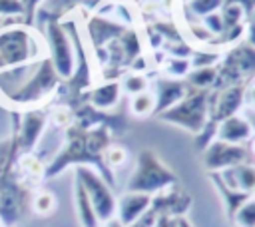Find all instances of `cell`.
Listing matches in <instances>:
<instances>
[{
    "label": "cell",
    "instance_id": "cell-22",
    "mask_svg": "<svg viewBox=\"0 0 255 227\" xmlns=\"http://www.w3.org/2000/svg\"><path fill=\"white\" fill-rule=\"evenodd\" d=\"M183 82L193 90H207L209 92L215 88V82H217V66L189 70V74L185 76Z\"/></svg>",
    "mask_w": 255,
    "mask_h": 227
},
{
    "label": "cell",
    "instance_id": "cell-12",
    "mask_svg": "<svg viewBox=\"0 0 255 227\" xmlns=\"http://www.w3.org/2000/svg\"><path fill=\"white\" fill-rule=\"evenodd\" d=\"M201 153H203V165L209 173L229 169L249 159V149L245 145H235L221 139H213Z\"/></svg>",
    "mask_w": 255,
    "mask_h": 227
},
{
    "label": "cell",
    "instance_id": "cell-23",
    "mask_svg": "<svg viewBox=\"0 0 255 227\" xmlns=\"http://www.w3.org/2000/svg\"><path fill=\"white\" fill-rule=\"evenodd\" d=\"M159 62H161V70H163L165 78H171V80H185V76L191 70L189 58H173V56H167V58H163Z\"/></svg>",
    "mask_w": 255,
    "mask_h": 227
},
{
    "label": "cell",
    "instance_id": "cell-28",
    "mask_svg": "<svg viewBox=\"0 0 255 227\" xmlns=\"http://www.w3.org/2000/svg\"><path fill=\"white\" fill-rule=\"evenodd\" d=\"M237 227H255V195H251L231 219Z\"/></svg>",
    "mask_w": 255,
    "mask_h": 227
},
{
    "label": "cell",
    "instance_id": "cell-18",
    "mask_svg": "<svg viewBox=\"0 0 255 227\" xmlns=\"http://www.w3.org/2000/svg\"><path fill=\"white\" fill-rule=\"evenodd\" d=\"M149 207H151V195L126 191V193L120 197V201H118L116 219H118L124 227H128V225L133 223L139 215H143Z\"/></svg>",
    "mask_w": 255,
    "mask_h": 227
},
{
    "label": "cell",
    "instance_id": "cell-41",
    "mask_svg": "<svg viewBox=\"0 0 255 227\" xmlns=\"http://www.w3.org/2000/svg\"><path fill=\"white\" fill-rule=\"evenodd\" d=\"M102 227H124V225H122V223H120L118 219H112V221H108V223H104Z\"/></svg>",
    "mask_w": 255,
    "mask_h": 227
},
{
    "label": "cell",
    "instance_id": "cell-31",
    "mask_svg": "<svg viewBox=\"0 0 255 227\" xmlns=\"http://www.w3.org/2000/svg\"><path fill=\"white\" fill-rule=\"evenodd\" d=\"M217 127H219V123L207 117V121H205V125L201 127V131L195 135V147H197L199 151H203L213 139H217Z\"/></svg>",
    "mask_w": 255,
    "mask_h": 227
},
{
    "label": "cell",
    "instance_id": "cell-26",
    "mask_svg": "<svg viewBox=\"0 0 255 227\" xmlns=\"http://www.w3.org/2000/svg\"><path fill=\"white\" fill-rule=\"evenodd\" d=\"M56 205H58V201H56L54 193H50L46 189L36 191V195L32 197V209H34L36 215H42V217L52 215L54 209H56Z\"/></svg>",
    "mask_w": 255,
    "mask_h": 227
},
{
    "label": "cell",
    "instance_id": "cell-35",
    "mask_svg": "<svg viewBox=\"0 0 255 227\" xmlns=\"http://www.w3.org/2000/svg\"><path fill=\"white\" fill-rule=\"evenodd\" d=\"M157 219H159V215H157V211L153 209V207H149L143 215H139L133 223H129L128 227H155V223H157Z\"/></svg>",
    "mask_w": 255,
    "mask_h": 227
},
{
    "label": "cell",
    "instance_id": "cell-30",
    "mask_svg": "<svg viewBox=\"0 0 255 227\" xmlns=\"http://www.w3.org/2000/svg\"><path fill=\"white\" fill-rule=\"evenodd\" d=\"M48 121H52L56 127H64V129H66L68 125L74 123V112H72L70 106H66V104H58L56 108L50 110V114H48Z\"/></svg>",
    "mask_w": 255,
    "mask_h": 227
},
{
    "label": "cell",
    "instance_id": "cell-13",
    "mask_svg": "<svg viewBox=\"0 0 255 227\" xmlns=\"http://www.w3.org/2000/svg\"><path fill=\"white\" fill-rule=\"evenodd\" d=\"M191 203H193L191 195L185 189H181L177 183L151 195V207L157 211L159 217H169V219L185 217Z\"/></svg>",
    "mask_w": 255,
    "mask_h": 227
},
{
    "label": "cell",
    "instance_id": "cell-20",
    "mask_svg": "<svg viewBox=\"0 0 255 227\" xmlns=\"http://www.w3.org/2000/svg\"><path fill=\"white\" fill-rule=\"evenodd\" d=\"M74 207H76V217L82 227H102V223L96 217V211L88 199V193L80 179L74 177Z\"/></svg>",
    "mask_w": 255,
    "mask_h": 227
},
{
    "label": "cell",
    "instance_id": "cell-43",
    "mask_svg": "<svg viewBox=\"0 0 255 227\" xmlns=\"http://www.w3.org/2000/svg\"><path fill=\"white\" fill-rule=\"evenodd\" d=\"M249 151H251V153H253V155H255V135H253V137H251V149H249Z\"/></svg>",
    "mask_w": 255,
    "mask_h": 227
},
{
    "label": "cell",
    "instance_id": "cell-37",
    "mask_svg": "<svg viewBox=\"0 0 255 227\" xmlns=\"http://www.w3.org/2000/svg\"><path fill=\"white\" fill-rule=\"evenodd\" d=\"M225 2L241 6V10L245 12V16H249V14H251V12L255 10V0H225Z\"/></svg>",
    "mask_w": 255,
    "mask_h": 227
},
{
    "label": "cell",
    "instance_id": "cell-29",
    "mask_svg": "<svg viewBox=\"0 0 255 227\" xmlns=\"http://www.w3.org/2000/svg\"><path fill=\"white\" fill-rule=\"evenodd\" d=\"M221 60L217 50H193V54L189 56V64L191 70L195 68H209V66H217Z\"/></svg>",
    "mask_w": 255,
    "mask_h": 227
},
{
    "label": "cell",
    "instance_id": "cell-2",
    "mask_svg": "<svg viewBox=\"0 0 255 227\" xmlns=\"http://www.w3.org/2000/svg\"><path fill=\"white\" fill-rule=\"evenodd\" d=\"M60 86H62V82L56 76L52 62L48 60V56H44V58L32 62L24 80L2 98L16 108L32 110V108H38L42 102L50 100L52 94H58Z\"/></svg>",
    "mask_w": 255,
    "mask_h": 227
},
{
    "label": "cell",
    "instance_id": "cell-1",
    "mask_svg": "<svg viewBox=\"0 0 255 227\" xmlns=\"http://www.w3.org/2000/svg\"><path fill=\"white\" fill-rule=\"evenodd\" d=\"M70 165H72V167H78V165L94 167V169L104 177V181H106L110 187L116 185L114 171H112L106 163L98 161V159L90 153V149H88V145H86L84 127H80L78 123H72V125H68V127L64 129V145H62V149L52 157V161L46 165L44 179H52V177L60 175V173L66 171Z\"/></svg>",
    "mask_w": 255,
    "mask_h": 227
},
{
    "label": "cell",
    "instance_id": "cell-16",
    "mask_svg": "<svg viewBox=\"0 0 255 227\" xmlns=\"http://www.w3.org/2000/svg\"><path fill=\"white\" fill-rule=\"evenodd\" d=\"M120 98H122L120 80H104L102 84H94L86 92L84 102H88L92 108L100 112H110L120 104Z\"/></svg>",
    "mask_w": 255,
    "mask_h": 227
},
{
    "label": "cell",
    "instance_id": "cell-5",
    "mask_svg": "<svg viewBox=\"0 0 255 227\" xmlns=\"http://www.w3.org/2000/svg\"><path fill=\"white\" fill-rule=\"evenodd\" d=\"M207 98H209L207 90L189 88L185 98L179 100L169 110H165L163 114H159L157 119L163 121V123L177 125V127L197 135L201 131V127L205 125V121H207Z\"/></svg>",
    "mask_w": 255,
    "mask_h": 227
},
{
    "label": "cell",
    "instance_id": "cell-25",
    "mask_svg": "<svg viewBox=\"0 0 255 227\" xmlns=\"http://www.w3.org/2000/svg\"><path fill=\"white\" fill-rule=\"evenodd\" d=\"M153 106H155V100H153V94H151L149 90L143 92V94L131 96V100H129V112H131L135 117L153 115Z\"/></svg>",
    "mask_w": 255,
    "mask_h": 227
},
{
    "label": "cell",
    "instance_id": "cell-38",
    "mask_svg": "<svg viewBox=\"0 0 255 227\" xmlns=\"http://www.w3.org/2000/svg\"><path fill=\"white\" fill-rule=\"evenodd\" d=\"M155 227H175V219H169V217H159Z\"/></svg>",
    "mask_w": 255,
    "mask_h": 227
},
{
    "label": "cell",
    "instance_id": "cell-24",
    "mask_svg": "<svg viewBox=\"0 0 255 227\" xmlns=\"http://www.w3.org/2000/svg\"><path fill=\"white\" fill-rule=\"evenodd\" d=\"M120 86H122V92H126V94L131 98V96H137V94L147 92V90H149V80H147V76L141 74V72H128V74L122 78Z\"/></svg>",
    "mask_w": 255,
    "mask_h": 227
},
{
    "label": "cell",
    "instance_id": "cell-42",
    "mask_svg": "<svg viewBox=\"0 0 255 227\" xmlns=\"http://www.w3.org/2000/svg\"><path fill=\"white\" fill-rule=\"evenodd\" d=\"M249 100H251V106L255 108V84H253L251 90H249Z\"/></svg>",
    "mask_w": 255,
    "mask_h": 227
},
{
    "label": "cell",
    "instance_id": "cell-21",
    "mask_svg": "<svg viewBox=\"0 0 255 227\" xmlns=\"http://www.w3.org/2000/svg\"><path fill=\"white\" fill-rule=\"evenodd\" d=\"M209 179H211L213 187L217 189V193H219V197H221V203H223V209H225V217L231 221V219H233V215H235V211H237V209H239V207H241V205H243L251 195L229 189V187L221 181V177H219L217 173H209Z\"/></svg>",
    "mask_w": 255,
    "mask_h": 227
},
{
    "label": "cell",
    "instance_id": "cell-15",
    "mask_svg": "<svg viewBox=\"0 0 255 227\" xmlns=\"http://www.w3.org/2000/svg\"><path fill=\"white\" fill-rule=\"evenodd\" d=\"M126 28H131V26H124L112 18H106L102 14H94L88 22H86V32L90 36V42L94 46V50L98 48H104L108 46L112 40H116Z\"/></svg>",
    "mask_w": 255,
    "mask_h": 227
},
{
    "label": "cell",
    "instance_id": "cell-34",
    "mask_svg": "<svg viewBox=\"0 0 255 227\" xmlns=\"http://www.w3.org/2000/svg\"><path fill=\"white\" fill-rule=\"evenodd\" d=\"M42 2H46V0H20V4H22V8H24V26H32V24H34L38 6H40Z\"/></svg>",
    "mask_w": 255,
    "mask_h": 227
},
{
    "label": "cell",
    "instance_id": "cell-19",
    "mask_svg": "<svg viewBox=\"0 0 255 227\" xmlns=\"http://www.w3.org/2000/svg\"><path fill=\"white\" fill-rule=\"evenodd\" d=\"M253 135H255V131H253L251 123L241 114H235V115L223 119L217 127V139L235 143V145H243L245 141H251Z\"/></svg>",
    "mask_w": 255,
    "mask_h": 227
},
{
    "label": "cell",
    "instance_id": "cell-33",
    "mask_svg": "<svg viewBox=\"0 0 255 227\" xmlns=\"http://www.w3.org/2000/svg\"><path fill=\"white\" fill-rule=\"evenodd\" d=\"M0 18H16L24 22V8L20 0H0Z\"/></svg>",
    "mask_w": 255,
    "mask_h": 227
},
{
    "label": "cell",
    "instance_id": "cell-32",
    "mask_svg": "<svg viewBox=\"0 0 255 227\" xmlns=\"http://www.w3.org/2000/svg\"><path fill=\"white\" fill-rule=\"evenodd\" d=\"M104 161H106V165L114 171V167H122L126 161H128V151H126V147H122V145H110L108 149H106V153H104Z\"/></svg>",
    "mask_w": 255,
    "mask_h": 227
},
{
    "label": "cell",
    "instance_id": "cell-10",
    "mask_svg": "<svg viewBox=\"0 0 255 227\" xmlns=\"http://www.w3.org/2000/svg\"><path fill=\"white\" fill-rule=\"evenodd\" d=\"M26 205V187L22 185L16 171L0 179V225L16 227L24 215Z\"/></svg>",
    "mask_w": 255,
    "mask_h": 227
},
{
    "label": "cell",
    "instance_id": "cell-36",
    "mask_svg": "<svg viewBox=\"0 0 255 227\" xmlns=\"http://www.w3.org/2000/svg\"><path fill=\"white\" fill-rule=\"evenodd\" d=\"M245 44H249V46H253L255 48V10L245 18Z\"/></svg>",
    "mask_w": 255,
    "mask_h": 227
},
{
    "label": "cell",
    "instance_id": "cell-39",
    "mask_svg": "<svg viewBox=\"0 0 255 227\" xmlns=\"http://www.w3.org/2000/svg\"><path fill=\"white\" fill-rule=\"evenodd\" d=\"M245 117H247V121L251 123V127H253V131H255V108H251V110H247V114H245Z\"/></svg>",
    "mask_w": 255,
    "mask_h": 227
},
{
    "label": "cell",
    "instance_id": "cell-8",
    "mask_svg": "<svg viewBox=\"0 0 255 227\" xmlns=\"http://www.w3.org/2000/svg\"><path fill=\"white\" fill-rule=\"evenodd\" d=\"M74 177L80 179V183L84 185L88 199L96 211L98 221L104 225L112 219H116V211H118V199L112 191V187L104 181V177L88 165H78L74 167Z\"/></svg>",
    "mask_w": 255,
    "mask_h": 227
},
{
    "label": "cell",
    "instance_id": "cell-7",
    "mask_svg": "<svg viewBox=\"0 0 255 227\" xmlns=\"http://www.w3.org/2000/svg\"><path fill=\"white\" fill-rule=\"evenodd\" d=\"M46 46H48V60L54 66L56 76L60 82H68L76 68V50L74 42L62 22L58 18L46 20Z\"/></svg>",
    "mask_w": 255,
    "mask_h": 227
},
{
    "label": "cell",
    "instance_id": "cell-6",
    "mask_svg": "<svg viewBox=\"0 0 255 227\" xmlns=\"http://www.w3.org/2000/svg\"><path fill=\"white\" fill-rule=\"evenodd\" d=\"M255 78V48L239 42L229 48L217 64V82L213 90L227 86H245Z\"/></svg>",
    "mask_w": 255,
    "mask_h": 227
},
{
    "label": "cell",
    "instance_id": "cell-3",
    "mask_svg": "<svg viewBox=\"0 0 255 227\" xmlns=\"http://www.w3.org/2000/svg\"><path fill=\"white\" fill-rule=\"evenodd\" d=\"M177 183V175L169 169L153 149H141L137 153L135 167L128 179L126 191L155 195Z\"/></svg>",
    "mask_w": 255,
    "mask_h": 227
},
{
    "label": "cell",
    "instance_id": "cell-27",
    "mask_svg": "<svg viewBox=\"0 0 255 227\" xmlns=\"http://www.w3.org/2000/svg\"><path fill=\"white\" fill-rule=\"evenodd\" d=\"M225 0H189L187 2V10L191 16L195 18H205L213 12H219Z\"/></svg>",
    "mask_w": 255,
    "mask_h": 227
},
{
    "label": "cell",
    "instance_id": "cell-40",
    "mask_svg": "<svg viewBox=\"0 0 255 227\" xmlns=\"http://www.w3.org/2000/svg\"><path fill=\"white\" fill-rule=\"evenodd\" d=\"M175 227H193V225L189 223L187 217H179V219H175Z\"/></svg>",
    "mask_w": 255,
    "mask_h": 227
},
{
    "label": "cell",
    "instance_id": "cell-4",
    "mask_svg": "<svg viewBox=\"0 0 255 227\" xmlns=\"http://www.w3.org/2000/svg\"><path fill=\"white\" fill-rule=\"evenodd\" d=\"M40 56L38 38L28 26L14 24L0 30V72L32 64Z\"/></svg>",
    "mask_w": 255,
    "mask_h": 227
},
{
    "label": "cell",
    "instance_id": "cell-17",
    "mask_svg": "<svg viewBox=\"0 0 255 227\" xmlns=\"http://www.w3.org/2000/svg\"><path fill=\"white\" fill-rule=\"evenodd\" d=\"M221 181L233 189V191H239V193H247V195H255V165L245 161V163H239V165H233L229 169H223V171H215Z\"/></svg>",
    "mask_w": 255,
    "mask_h": 227
},
{
    "label": "cell",
    "instance_id": "cell-14",
    "mask_svg": "<svg viewBox=\"0 0 255 227\" xmlns=\"http://www.w3.org/2000/svg\"><path fill=\"white\" fill-rule=\"evenodd\" d=\"M187 92H189V86H187L183 80L159 78V80L155 82V90L151 92V94H153V100H155L153 115L157 117L159 114H163L165 110H169L171 106H175L179 100L185 98Z\"/></svg>",
    "mask_w": 255,
    "mask_h": 227
},
{
    "label": "cell",
    "instance_id": "cell-9",
    "mask_svg": "<svg viewBox=\"0 0 255 227\" xmlns=\"http://www.w3.org/2000/svg\"><path fill=\"white\" fill-rule=\"evenodd\" d=\"M46 125H48V114L40 108L24 110V112L14 115L12 137H14L16 149H18V157L34 153Z\"/></svg>",
    "mask_w": 255,
    "mask_h": 227
},
{
    "label": "cell",
    "instance_id": "cell-11",
    "mask_svg": "<svg viewBox=\"0 0 255 227\" xmlns=\"http://www.w3.org/2000/svg\"><path fill=\"white\" fill-rule=\"evenodd\" d=\"M245 86H227L219 90H209L207 98V117L221 123L223 119L239 114L245 104Z\"/></svg>",
    "mask_w": 255,
    "mask_h": 227
}]
</instances>
